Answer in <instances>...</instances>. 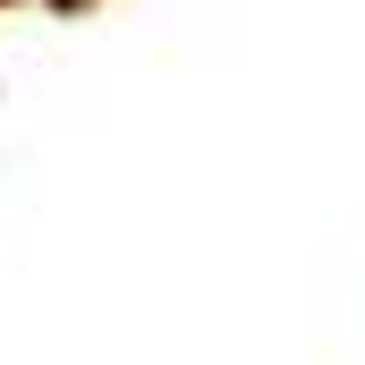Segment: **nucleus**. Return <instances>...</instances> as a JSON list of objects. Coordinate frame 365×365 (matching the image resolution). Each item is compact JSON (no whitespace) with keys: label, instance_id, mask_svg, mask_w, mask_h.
Returning <instances> with one entry per match:
<instances>
[]
</instances>
